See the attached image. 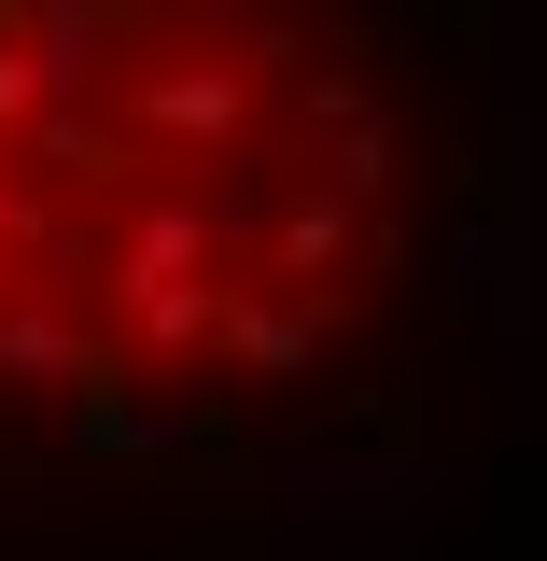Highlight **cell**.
Returning a JSON list of instances; mask_svg holds the SVG:
<instances>
[{"label":"cell","instance_id":"4","mask_svg":"<svg viewBox=\"0 0 547 561\" xmlns=\"http://www.w3.org/2000/svg\"><path fill=\"white\" fill-rule=\"evenodd\" d=\"M323 323H338V309H323V295H281V280H225V323H210V351H225V365H253V379H295V365H309V351H323Z\"/></svg>","mask_w":547,"mask_h":561},{"label":"cell","instance_id":"2","mask_svg":"<svg viewBox=\"0 0 547 561\" xmlns=\"http://www.w3.org/2000/svg\"><path fill=\"white\" fill-rule=\"evenodd\" d=\"M365 253H379V225H351V210H338V197H309V183H281V197H267V239H253V280H281V295H323V309H338Z\"/></svg>","mask_w":547,"mask_h":561},{"label":"cell","instance_id":"1","mask_svg":"<svg viewBox=\"0 0 547 561\" xmlns=\"http://www.w3.org/2000/svg\"><path fill=\"white\" fill-rule=\"evenodd\" d=\"M140 43L155 57H127V140L155 169H239L267 57H239V28H140Z\"/></svg>","mask_w":547,"mask_h":561},{"label":"cell","instance_id":"3","mask_svg":"<svg viewBox=\"0 0 547 561\" xmlns=\"http://www.w3.org/2000/svg\"><path fill=\"white\" fill-rule=\"evenodd\" d=\"M14 43L43 70V113H99V84L127 70L140 14H84V0H43V14H14Z\"/></svg>","mask_w":547,"mask_h":561}]
</instances>
